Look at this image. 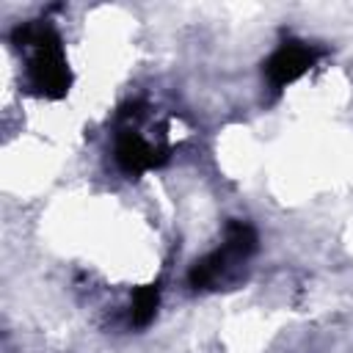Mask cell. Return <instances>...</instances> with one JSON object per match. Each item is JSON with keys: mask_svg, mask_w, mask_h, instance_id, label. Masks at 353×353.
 I'll return each mask as SVG.
<instances>
[{"mask_svg": "<svg viewBox=\"0 0 353 353\" xmlns=\"http://www.w3.org/2000/svg\"><path fill=\"white\" fill-rule=\"evenodd\" d=\"M11 44L28 55L25 85L33 97L63 99L72 88V69L66 63L63 41L47 19H30L14 28Z\"/></svg>", "mask_w": 353, "mask_h": 353, "instance_id": "1", "label": "cell"}, {"mask_svg": "<svg viewBox=\"0 0 353 353\" xmlns=\"http://www.w3.org/2000/svg\"><path fill=\"white\" fill-rule=\"evenodd\" d=\"M157 306H160V287L157 284H146L141 290H135L132 295V309H130V323L135 328H146L154 314H157Z\"/></svg>", "mask_w": 353, "mask_h": 353, "instance_id": "5", "label": "cell"}, {"mask_svg": "<svg viewBox=\"0 0 353 353\" xmlns=\"http://www.w3.org/2000/svg\"><path fill=\"white\" fill-rule=\"evenodd\" d=\"M113 157H116L119 171L135 179V176H141L146 171L160 168L168 160V146L160 143V141L146 138L135 124H124L116 132Z\"/></svg>", "mask_w": 353, "mask_h": 353, "instance_id": "3", "label": "cell"}, {"mask_svg": "<svg viewBox=\"0 0 353 353\" xmlns=\"http://www.w3.org/2000/svg\"><path fill=\"white\" fill-rule=\"evenodd\" d=\"M320 55H323V50L317 44H309L303 39H287L262 63V74L270 88L281 91L287 85H292L295 80H301L320 61Z\"/></svg>", "mask_w": 353, "mask_h": 353, "instance_id": "4", "label": "cell"}, {"mask_svg": "<svg viewBox=\"0 0 353 353\" xmlns=\"http://www.w3.org/2000/svg\"><path fill=\"white\" fill-rule=\"evenodd\" d=\"M256 251V232L251 223L245 221H232L226 226L223 243L210 251L207 256L196 259L188 270V284L196 292H207V290H221V284H226L229 279L237 276V268L245 265Z\"/></svg>", "mask_w": 353, "mask_h": 353, "instance_id": "2", "label": "cell"}]
</instances>
